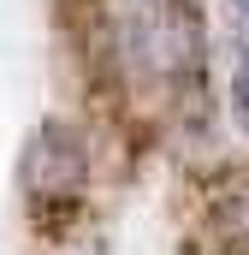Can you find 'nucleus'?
I'll return each mask as SVG.
<instances>
[{
	"label": "nucleus",
	"instance_id": "2",
	"mask_svg": "<svg viewBox=\"0 0 249 255\" xmlns=\"http://www.w3.org/2000/svg\"><path fill=\"white\" fill-rule=\"evenodd\" d=\"M244 6H249V0H244Z\"/></svg>",
	"mask_w": 249,
	"mask_h": 255
},
{
	"label": "nucleus",
	"instance_id": "1",
	"mask_svg": "<svg viewBox=\"0 0 249 255\" xmlns=\"http://www.w3.org/2000/svg\"><path fill=\"white\" fill-rule=\"evenodd\" d=\"M238 101H244V107H249V60L238 65Z\"/></svg>",
	"mask_w": 249,
	"mask_h": 255
}]
</instances>
